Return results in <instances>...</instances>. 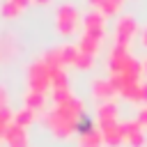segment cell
<instances>
[{
	"instance_id": "ffe728a7",
	"label": "cell",
	"mask_w": 147,
	"mask_h": 147,
	"mask_svg": "<svg viewBox=\"0 0 147 147\" xmlns=\"http://www.w3.org/2000/svg\"><path fill=\"white\" fill-rule=\"evenodd\" d=\"M92 64H94V55H87V53H80L74 67H78V69H90Z\"/></svg>"
},
{
	"instance_id": "8fae6325",
	"label": "cell",
	"mask_w": 147,
	"mask_h": 147,
	"mask_svg": "<svg viewBox=\"0 0 147 147\" xmlns=\"http://www.w3.org/2000/svg\"><path fill=\"white\" fill-rule=\"evenodd\" d=\"M99 46H101V39L92 37L90 32H83V37L78 39V48H80V53H87V55H96V53H99Z\"/></svg>"
},
{
	"instance_id": "3957f363",
	"label": "cell",
	"mask_w": 147,
	"mask_h": 147,
	"mask_svg": "<svg viewBox=\"0 0 147 147\" xmlns=\"http://www.w3.org/2000/svg\"><path fill=\"white\" fill-rule=\"evenodd\" d=\"M28 83H30V90L32 92H41L46 94V90L51 87V69L44 60H37L30 64L28 69Z\"/></svg>"
},
{
	"instance_id": "ac0fdd59",
	"label": "cell",
	"mask_w": 147,
	"mask_h": 147,
	"mask_svg": "<svg viewBox=\"0 0 147 147\" xmlns=\"http://www.w3.org/2000/svg\"><path fill=\"white\" fill-rule=\"evenodd\" d=\"M46 64H48V69H62L64 67V60H62V53H60V48H51L44 57H41Z\"/></svg>"
},
{
	"instance_id": "6da1fadb",
	"label": "cell",
	"mask_w": 147,
	"mask_h": 147,
	"mask_svg": "<svg viewBox=\"0 0 147 147\" xmlns=\"http://www.w3.org/2000/svg\"><path fill=\"white\" fill-rule=\"evenodd\" d=\"M80 21H83V18H80L78 9H76L71 2H64V5H60V7H57L55 30H57L60 34H64V37H71V34H76V32H78Z\"/></svg>"
},
{
	"instance_id": "7a4b0ae2",
	"label": "cell",
	"mask_w": 147,
	"mask_h": 147,
	"mask_svg": "<svg viewBox=\"0 0 147 147\" xmlns=\"http://www.w3.org/2000/svg\"><path fill=\"white\" fill-rule=\"evenodd\" d=\"M44 119H46V126H48L57 138H69V136L76 131V124H74L69 117H64L57 106H53L51 110H46V113H44Z\"/></svg>"
},
{
	"instance_id": "277c9868",
	"label": "cell",
	"mask_w": 147,
	"mask_h": 147,
	"mask_svg": "<svg viewBox=\"0 0 147 147\" xmlns=\"http://www.w3.org/2000/svg\"><path fill=\"white\" fill-rule=\"evenodd\" d=\"M136 32H138L136 18L129 16V14L119 16V18H117V25H115V44H126V46H129V41H131V37H133Z\"/></svg>"
},
{
	"instance_id": "d4e9b609",
	"label": "cell",
	"mask_w": 147,
	"mask_h": 147,
	"mask_svg": "<svg viewBox=\"0 0 147 147\" xmlns=\"http://www.w3.org/2000/svg\"><path fill=\"white\" fill-rule=\"evenodd\" d=\"M14 2H16V5H18V7H21V9H23V7H25V5H28V2H32V0H14Z\"/></svg>"
},
{
	"instance_id": "83f0119b",
	"label": "cell",
	"mask_w": 147,
	"mask_h": 147,
	"mask_svg": "<svg viewBox=\"0 0 147 147\" xmlns=\"http://www.w3.org/2000/svg\"><path fill=\"white\" fill-rule=\"evenodd\" d=\"M32 2H37V5H48L51 0H32Z\"/></svg>"
},
{
	"instance_id": "cb8c5ba5",
	"label": "cell",
	"mask_w": 147,
	"mask_h": 147,
	"mask_svg": "<svg viewBox=\"0 0 147 147\" xmlns=\"http://www.w3.org/2000/svg\"><path fill=\"white\" fill-rule=\"evenodd\" d=\"M87 2H90V5H94V7H96V9H99V7H101V5H103V0H87Z\"/></svg>"
},
{
	"instance_id": "e0dca14e",
	"label": "cell",
	"mask_w": 147,
	"mask_h": 147,
	"mask_svg": "<svg viewBox=\"0 0 147 147\" xmlns=\"http://www.w3.org/2000/svg\"><path fill=\"white\" fill-rule=\"evenodd\" d=\"M60 53H62L64 64H76V60L80 55V48H78V44L76 46L74 44H64V46H60Z\"/></svg>"
},
{
	"instance_id": "8992f818",
	"label": "cell",
	"mask_w": 147,
	"mask_h": 147,
	"mask_svg": "<svg viewBox=\"0 0 147 147\" xmlns=\"http://www.w3.org/2000/svg\"><path fill=\"white\" fill-rule=\"evenodd\" d=\"M83 28H85V32H90L92 37L103 39V32H106V16H103L99 9H92V11L83 18Z\"/></svg>"
},
{
	"instance_id": "44dd1931",
	"label": "cell",
	"mask_w": 147,
	"mask_h": 147,
	"mask_svg": "<svg viewBox=\"0 0 147 147\" xmlns=\"http://www.w3.org/2000/svg\"><path fill=\"white\" fill-rule=\"evenodd\" d=\"M136 122H138L142 129H147V106H142V108L138 110V115H136Z\"/></svg>"
},
{
	"instance_id": "5b68a950",
	"label": "cell",
	"mask_w": 147,
	"mask_h": 147,
	"mask_svg": "<svg viewBox=\"0 0 147 147\" xmlns=\"http://www.w3.org/2000/svg\"><path fill=\"white\" fill-rule=\"evenodd\" d=\"M119 126H122L124 142H129V147H142V145H145V129H142L136 119L119 122Z\"/></svg>"
},
{
	"instance_id": "4fadbf2b",
	"label": "cell",
	"mask_w": 147,
	"mask_h": 147,
	"mask_svg": "<svg viewBox=\"0 0 147 147\" xmlns=\"http://www.w3.org/2000/svg\"><path fill=\"white\" fill-rule=\"evenodd\" d=\"M51 90H69V76L62 69H51Z\"/></svg>"
},
{
	"instance_id": "603a6c76",
	"label": "cell",
	"mask_w": 147,
	"mask_h": 147,
	"mask_svg": "<svg viewBox=\"0 0 147 147\" xmlns=\"http://www.w3.org/2000/svg\"><path fill=\"white\" fill-rule=\"evenodd\" d=\"M142 103H147V83H142Z\"/></svg>"
},
{
	"instance_id": "52a82bcc",
	"label": "cell",
	"mask_w": 147,
	"mask_h": 147,
	"mask_svg": "<svg viewBox=\"0 0 147 147\" xmlns=\"http://www.w3.org/2000/svg\"><path fill=\"white\" fill-rule=\"evenodd\" d=\"M99 131H101V138L106 145L110 147H119L124 142V136H122V126L119 122H108V124H99Z\"/></svg>"
},
{
	"instance_id": "7402d4cb",
	"label": "cell",
	"mask_w": 147,
	"mask_h": 147,
	"mask_svg": "<svg viewBox=\"0 0 147 147\" xmlns=\"http://www.w3.org/2000/svg\"><path fill=\"white\" fill-rule=\"evenodd\" d=\"M7 106V90L0 85V108H5Z\"/></svg>"
},
{
	"instance_id": "7c38bea8",
	"label": "cell",
	"mask_w": 147,
	"mask_h": 147,
	"mask_svg": "<svg viewBox=\"0 0 147 147\" xmlns=\"http://www.w3.org/2000/svg\"><path fill=\"white\" fill-rule=\"evenodd\" d=\"M25 106L28 108H32L34 113H41V110H46V94H41V92H25Z\"/></svg>"
},
{
	"instance_id": "9c48e42d",
	"label": "cell",
	"mask_w": 147,
	"mask_h": 147,
	"mask_svg": "<svg viewBox=\"0 0 147 147\" xmlns=\"http://www.w3.org/2000/svg\"><path fill=\"white\" fill-rule=\"evenodd\" d=\"M117 115H119V108L117 103L110 99V101H101L99 108H96V119L99 124H108V122H117Z\"/></svg>"
},
{
	"instance_id": "30bf717a",
	"label": "cell",
	"mask_w": 147,
	"mask_h": 147,
	"mask_svg": "<svg viewBox=\"0 0 147 147\" xmlns=\"http://www.w3.org/2000/svg\"><path fill=\"white\" fill-rule=\"evenodd\" d=\"M115 92H117V90L113 87V83H110L108 78H96V80H92V94L99 96L101 101H110V96H113Z\"/></svg>"
},
{
	"instance_id": "ba28073f",
	"label": "cell",
	"mask_w": 147,
	"mask_h": 147,
	"mask_svg": "<svg viewBox=\"0 0 147 147\" xmlns=\"http://www.w3.org/2000/svg\"><path fill=\"white\" fill-rule=\"evenodd\" d=\"M2 140H7L9 147H28V131L23 126H18V124L11 122V124H7Z\"/></svg>"
},
{
	"instance_id": "2e32d148",
	"label": "cell",
	"mask_w": 147,
	"mask_h": 147,
	"mask_svg": "<svg viewBox=\"0 0 147 147\" xmlns=\"http://www.w3.org/2000/svg\"><path fill=\"white\" fill-rule=\"evenodd\" d=\"M119 94H122L124 99L133 101V103H142V83H133V85L124 87V90H122Z\"/></svg>"
},
{
	"instance_id": "5bb4252c",
	"label": "cell",
	"mask_w": 147,
	"mask_h": 147,
	"mask_svg": "<svg viewBox=\"0 0 147 147\" xmlns=\"http://www.w3.org/2000/svg\"><path fill=\"white\" fill-rule=\"evenodd\" d=\"M34 117H37V113L32 110V108H28V106H23L18 113H14V124H18V126H28V124H32L34 122Z\"/></svg>"
},
{
	"instance_id": "9a60e30c",
	"label": "cell",
	"mask_w": 147,
	"mask_h": 147,
	"mask_svg": "<svg viewBox=\"0 0 147 147\" xmlns=\"http://www.w3.org/2000/svg\"><path fill=\"white\" fill-rule=\"evenodd\" d=\"M101 145H103V138H101V131L99 129H94L90 133H83L80 136V142H78V147H101Z\"/></svg>"
},
{
	"instance_id": "484cf974",
	"label": "cell",
	"mask_w": 147,
	"mask_h": 147,
	"mask_svg": "<svg viewBox=\"0 0 147 147\" xmlns=\"http://www.w3.org/2000/svg\"><path fill=\"white\" fill-rule=\"evenodd\" d=\"M142 46H147V28L142 30Z\"/></svg>"
},
{
	"instance_id": "d6986e66",
	"label": "cell",
	"mask_w": 147,
	"mask_h": 147,
	"mask_svg": "<svg viewBox=\"0 0 147 147\" xmlns=\"http://www.w3.org/2000/svg\"><path fill=\"white\" fill-rule=\"evenodd\" d=\"M18 11H21V7L14 0H2L0 2V14L5 18H14V16H18Z\"/></svg>"
},
{
	"instance_id": "4316f807",
	"label": "cell",
	"mask_w": 147,
	"mask_h": 147,
	"mask_svg": "<svg viewBox=\"0 0 147 147\" xmlns=\"http://www.w3.org/2000/svg\"><path fill=\"white\" fill-rule=\"evenodd\" d=\"M142 74H147V57L142 60Z\"/></svg>"
}]
</instances>
